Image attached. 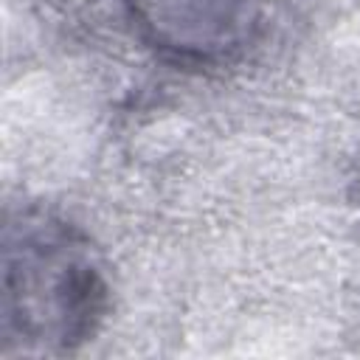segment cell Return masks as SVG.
Here are the masks:
<instances>
[{"instance_id":"6da1fadb","label":"cell","mask_w":360,"mask_h":360,"mask_svg":"<svg viewBox=\"0 0 360 360\" xmlns=\"http://www.w3.org/2000/svg\"><path fill=\"white\" fill-rule=\"evenodd\" d=\"M104 284L76 236L48 219L22 217L6 233V352L70 349L101 318Z\"/></svg>"}]
</instances>
